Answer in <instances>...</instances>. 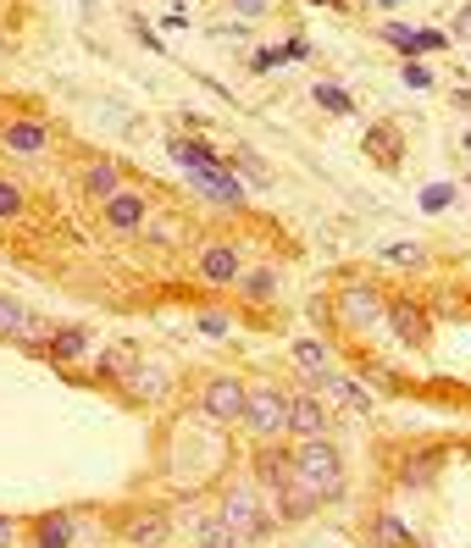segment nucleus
<instances>
[{
  "instance_id": "nucleus-1",
  "label": "nucleus",
  "mask_w": 471,
  "mask_h": 548,
  "mask_svg": "<svg viewBox=\"0 0 471 548\" xmlns=\"http://www.w3.org/2000/svg\"><path fill=\"white\" fill-rule=\"evenodd\" d=\"M294 477H300L322 504H339L344 499V454H339V443L333 438L294 443Z\"/></svg>"
},
{
  "instance_id": "nucleus-2",
  "label": "nucleus",
  "mask_w": 471,
  "mask_h": 548,
  "mask_svg": "<svg viewBox=\"0 0 471 548\" xmlns=\"http://www.w3.org/2000/svg\"><path fill=\"white\" fill-rule=\"evenodd\" d=\"M222 526L233 532V543H266L272 526H278V515L266 510V488H255L250 477L233 482V488L222 493Z\"/></svg>"
},
{
  "instance_id": "nucleus-3",
  "label": "nucleus",
  "mask_w": 471,
  "mask_h": 548,
  "mask_svg": "<svg viewBox=\"0 0 471 548\" xmlns=\"http://www.w3.org/2000/svg\"><path fill=\"white\" fill-rule=\"evenodd\" d=\"M244 427L255 432L261 443L283 438L289 432V394L278 382H250V399H244Z\"/></svg>"
},
{
  "instance_id": "nucleus-4",
  "label": "nucleus",
  "mask_w": 471,
  "mask_h": 548,
  "mask_svg": "<svg viewBox=\"0 0 471 548\" xmlns=\"http://www.w3.org/2000/svg\"><path fill=\"white\" fill-rule=\"evenodd\" d=\"M333 316H339L350 333H372L388 316V299H383V288H372V283H344L339 294H333Z\"/></svg>"
},
{
  "instance_id": "nucleus-5",
  "label": "nucleus",
  "mask_w": 471,
  "mask_h": 548,
  "mask_svg": "<svg viewBox=\"0 0 471 548\" xmlns=\"http://www.w3.org/2000/svg\"><path fill=\"white\" fill-rule=\"evenodd\" d=\"M244 399H250V388H244L239 377H211L206 388H200V399H194V410L206 421L233 427V421H244Z\"/></svg>"
},
{
  "instance_id": "nucleus-6",
  "label": "nucleus",
  "mask_w": 471,
  "mask_h": 548,
  "mask_svg": "<svg viewBox=\"0 0 471 548\" xmlns=\"http://www.w3.org/2000/svg\"><path fill=\"white\" fill-rule=\"evenodd\" d=\"M388 327H394V338L405 349H427V338H433V310L422 305V299H411V294H394L388 299V316H383Z\"/></svg>"
},
{
  "instance_id": "nucleus-7",
  "label": "nucleus",
  "mask_w": 471,
  "mask_h": 548,
  "mask_svg": "<svg viewBox=\"0 0 471 548\" xmlns=\"http://www.w3.org/2000/svg\"><path fill=\"white\" fill-rule=\"evenodd\" d=\"M189 183H194L200 194H206L211 205H222V211H239V205H250V189H244V183L228 172V161H217V167H200V172H189Z\"/></svg>"
},
{
  "instance_id": "nucleus-8",
  "label": "nucleus",
  "mask_w": 471,
  "mask_h": 548,
  "mask_svg": "<svg viewBox=\"0 0 471 548\" xmlns=\"http://www.w3.org/2000/svg\"><path fill=\"white\" fill-rule=\"evenodd\" d=\"M250 482L266 493H278L294 482V449H278V443H261V449L250 454Z\"/></svg>"
},
{
  "instance_id": "nucleus-9",
  "label": "nucleus",
  "mask_w": 471,
  "mask_h": 548,
  "mask_svg": "<svg viewBox=\"0 0 471 548\" xmlns=\"http://www.w3.org/2000/svg\"><path fill=\"white\" fill-rule=\"evenodd\" d=\"M78 515L73 510H39L34 521H28V543L34 548H78Z\"/></svg>"
},
{
  "instance_id": "nucleus-10",
  "label": "nucleus",
  "mask_w": 471,
  "mask_h": 548,
  "mask_svg": "<svg viewBox=\"0 0 471 548\" xmlns=\"http://www.w3.org/2000/svg\"><path fill=\"white\" fill-rule=\"evenodd\" d=\"M289 432H294V443L327 438V432H333V410H327L311 388H305V394H289Z\"/></svg>"
},
{
  "instance_id": "nucleus-11",
  "label": "nucleus",
  "mask_w": 471,
  "mask_h": 548,
  "mask_svg": "<svg viewBox=\"0 0 471 548\" xmlns=\"http://www.w3.org/2000/svg\"><path fill=\"white\" fill-rule=\"evenodd\" d=\"M122 543L128 548H167L172 543V515L167 510H133L122 521Z\"/></svg>"
},
{
  "instance_id": "nucleus-12",
  "label": "nucleus",
  "mask_w": 471,
  "mask_h": 548,
  "mask_svg": "<svg viewBox=\"0 0 471 548\" xmlns=\"http://www.w3.org/2000/svg\"><path fill=\"white\" fill-rule=\"evenodd\" d=\"M361 144H366V161L372 167H383V172L405 167V133H399V122H372Z\"/></svg>"
},
{
  "instance_id": "nucleus-13",
  "label": "nucleus",
  "mask_w": 471,
  "mask_h": 548,
  "mask_svg": "<svg viewBox=\"0 0 471 548\" xmlns=\"http://www.w3.org/2000/svg\"><path fill=\"white\" fill-rule=\"evenodd\" d=\"M289 360H294V371L311 382V394H322L327 377H333V355H327L322 338H294V344H289Z\"/></svg>"
},
{
  "instance_id": "nucleus-14",
  "label": "nucleus",
  "mask_w": 471,
  "mask_h": 548,
  "mask_svg": "<svg viewBox=\"0 0 471 548\" xmlns=\"http://www.w3.org/2000/svg\"><path fill=\"white\" fill-rule=\"evenodd\" d=\"M194 266H200V277H206L211 288H233L244 277V255L233 250V244H206Z\"/></svg>"
},
{
  "instance_id": "nucleus-15",
  "label": "nucleus",
  "mask_w": 471,
  "mask_h": 548,
  "mask_svg": "<svg viewBox=\"0 0 471 548\" xmlns=\"http://www.w3.org/2000/svg\"><path fill=\"white\" fill-rule=\"evenodd\" d=\"M316 510H322V499H316V493L305 488L300 477H294L289 488H278V493H272V515H278L283 526H305Z\"/></svg>"
},
{
  "instance_id": "nucleus-16",
  "label": "nucleus",
  "mask_w": 471,
  "mask_h": 548,
  "mask_svg": "<svg viewBox=\"0 0 471 548\" xmlns=\"http://www.w3.org/2000/svg\"><path fill=\"white\" fill-rule=\"evenodd\" d=\"M438 465H444V449H411L405 460H399V488L427 493L438 482Z\"/></svg>"
},
{
  "instance_id": "nucleus-17",
  "label": "nucleus",
  "mask_w": 471,
  "mask_h": 548,
  "mask_svg": "<svg viewBox=\"0 0 471 548\" xmlns=\"http://www.w3.org/2000/svg\"><path fill=\"white\" fill-rule=\"evenodd\" d=\"M366 543L372 548H427V543H416V532L399 521L394 510H377L372 521H366Z\"/></svg>"
},
{
  "instance_id": "nucleus-18",
  "label": "nucleus",
  "mask_w": 471,
  "mask_h": 548,
  "mask_svg": "<svg viewBox=\"0 0 471 548\" xmlns=\"http://www.w3.org/2000/svg\"><path fill=\"white\" fill-rule=\"evenodd\" d=\"M145 216H150V205H145V194H133V189H122V194L106 200V227L111 233H139Z\"/></svg>"
},
{
  "instance_id": "nucleus-19",
  "label": "nucleus",
  "mask_w": 471,
  "mask_h": 548,
  "mask_svg": "<svg viewBox=\"0 0 471 548\" xmlns=\"http://www.w3.org/2000/svg\"><path fill=\"white\" fill-rule=\"evenodd\" d=\"M0 144H6L12 155H45L50 133H45V122H28V117H17V122H6V128H0Z\"/></svg>"
},
{
  "instance_id": "nucleus-20",
  "label": "nucleus",
  "mask_w": 471,
  "mask_h": 548,
  "mask_svg": "<svg viewBox=\"0 0 471 548\" xmlns=\"http://www.w3.org/2000/svg\"><path fill=\"white\" fill-rule=\"evenodd\" d=\"M89 349V327H73V322H56L50 327V366H73L78 355Z\"/></svg>"
},
{
  "instance_id": "nucleus-21",
  "label": "nucleus",
  "mask_w": 471,
  "mask_h": 548,
  "mask_svg": "<svg viewBox=\"0 0 471 548\" xmlns=\"http://www.w3.org/2000/svg\"><path fill=\"white\" fill-rule=\"evenodd\" d=\"M122 394L139 399V405H150V399L167 394V371H161L156 360H139V366L128 371V382H122Z\"/></svg>"
},
{
  "instance_id": "nucleus-22",
  "label": "nucleus",
  "mask_w": 471,
  "mask_h": 548,
  "mask_svg": "<svg viewBox=\"0 0 471 548\" xmlns=\"http://www.w3.org/2000/svg\"><path fill=\"white\" fill-rule=\"evenodd\" d=\"M222 161H228V172H233V178H239V183H244V189H250V194L272 189V167H266V161H261V155H255V150H228V155H222Z\"/></svg>"
},
{
  "instance_id": "nucleus-23",
  "label": "nucleus",
  "mask_w": 471,
  "mask_h": 548,
  "mask_svg": "<svg viewBox=\"0 0 471 548\" xmlns=\"http://www.w3.org/2000/svg\"><path fill=\"white\" fill-rule=\"evenodd\" d=\"M84 194H89V200H100V205H106L111 194H122V167H117V161H89V167H84Z\"/></svg>"
},
{
  "instance_id": "nucleus-24",
  "label": "nucleus",
  "mask_w": 471,
  "mask_h": 548,
  "mask_svg": "<svg viewBox=\"0 0 471 548\" xmlns=\"http://www.w3.org/2000/svg\"><path fill=\"white\" fill-rule=\"evenodd\" d=\"M167 155L178 161L183 172H200V167H217V161H222L206 139H167Z\"/></svg>"
},
{
  "instance_id": "nucleus-25",
  "label": "nucleus",
  "mask_w": 471,
  "mask_h": 548,
  "mask_svg": "<svg viewBox=\"0 0 471 548\" xmlns=\"http://www.w3.org/2000/svg\"><path fill=\"white\" fill-rule=\"evenodd\" d=\"M233 288L244 294V305H272V294H278V272H272V266H255V272H244Z\"/></svg>"
},
{
  "instance_id": "nucleus-26",
  "label": "nucleus",
  "mask_w": 471,
  "mask_h": 548,
  "mask_svg": "<svg viewBox=\"0 0 471 548\" xmlns=\"http://www.w3.org/2000/svg\"><path fill=\"white\" fill-rule=\"evenodd\" d=\"M311 100L327 111V117H355V95L344 84H333V78H322V84L311 89Z\"/></svg>"
},
{
  "instance_id": "nucleus-27",
  "label": "nucleus",
  "mask_w": 471,
  "mask_h": 548,
  "mask_svg": "<svg viewBox=\"0 0 471 548\" xmlns=\"http://www.w3.org/2000/svg\"><path fill=\"white\" fill-rule=\"evenodd\" d=\"M133 366H139V349H133V344H111L106 360H100V382H128Z\"/></svg>"
},
{
  "instance_id": "nucleus-28",
  "label": "nucleus",
  "mask_w": 471,
  "mask_h": 548,
  "mask_svg": "<svg viewBox=\"0 0 471 548\" xmlns=\"http://www.w3.org/2000/svg\"><path fill=\"white\" fill-rule=\"evenodd\" d=\"M322 394H333V399H339L344 410H355V416H366V410H372V399H366V388H355L350 377H339V371L327 377V388H322Z\"/></svg>"
},
{
  "instance_id": "nucleus-29",
  "label": "nucleus",
  "mask_w": 471,
  "mask_h": 548,
  "mask_svg": "<svg viewBox=\"0 0 471 548\" xmlns=\"http://www.w3.org/2000/svg\"><path fill=\"white\" fill-rule=\"evenodd\" d=\"M133 239H145V244H172V239H178V216L150 211L145 222H139V233H133Z\"/></svg>"
},
{
  "instance_id": "nucleus-30",
  "label": "nucleus",
  "mask_w": 471,
  "mask_h": 548,
  "mask_svg": "<svg viewBox=\"0 0 471 548\" xmlns=\"http://www.w3.org/2000/svg\"><path fill=\"white\" fill-rule=\"evenodd\" d=\"M377 261H383V266H427V261H433V250H427V244H383Z\"/></svg>"
},
{
  "instance_id": "nucleus-31",
  "label": "nucleus",
  "mask_w": 471,
  "mask_h": 548,
  "mask_svg": "<svg viewBox=\"0 0 471 548\" xmlns=\"http://www.w3.org/2000/svg\"><path fill=\"white\" fill-rule=\"evenodd\" d=\"M383 39H388V45H394L405 61L422 56V45H416V28H405V23H383Z\"/></svg>"
},
{
  "instance_id": "nucleus-32",
  "label": "nucleus",
  "mask_w": 471,
  "mask_h": 548,
  "mask_svg": "<svg viewBox=\"0 0 471 548\" xmlns=\"http://www.w3.org/2000/svg\"><path fill=\"white\" fill-rule=\"evenodd\" d=\"M28 211V194L17 189L12 178H0V222H12V216H23Z\"/></svg>"
},
{
  "instance_id": "nucleus-33",
  "label": "nucleus",
  "mask_w": 471,
  "mask_h": 548,
  "mask_svg": "<svg viewBox=\"0 0 471 548\" xmlns=\"http://www.w3.org/2000/svg\"><path fill=\"white\" fill-rule=\"evenodd\" d=\"M194 543H200V548H233V532L222 526V515H217V521H200V526H194Z\"/></svg>"
},
{
  "instance_id": "nucleus-34",
  "label": "nucleus",
  "mask_w": 471,
  "mask_h": 548,
  "mask_svg": "<svg viewBox=\"0 0 471 548\" xmlns=\"http://www.w3.org/2000/svg\"><path fill=\"white\" fill-rule=\"evenodd\" d=\"M455 205V183H433V189H422V211L433 216V211H449Z\"/></svg>"
},
{
  "instance_id": "nucleus-35",
  "label": "nucleus",
  "mask_w": 471,
  "mask_h": 548,
  "mask_svg": "<svg viewBox=\"0 0 471 548\" xmlns=\"http://www.w3.org/2000/svg\"><path fill=\"white\" fill-rule=\"evenodd\" d=\"M399 84L405 89H433L438 78H433V67H422V61H405V67H399Z\"/></svg>"
},
{
  "instance_id": "nucleus-36",
  "label": "nucleus",
  "mask_w": 471,
  "mask_h": 548,
  "mask_svg": "<svg viewBox=\"0 0 471 548\" xmlns=\"http://www.w3.org/2000/svg\"><path fill=\"white\" fill-rule=\"evenodd\" d=\"M244 61H250V72H272V67H283L289 56H283V45H261V50H250Z\"/></svg>"
},
{
  "instance_id": "nucleus-37",
  "label": "nucleus",
  "mask_w": 471,
  "mask_h": 548,
  "mask_svg": "<svg viewBox=\"0 0 471 548\" xmlns=\"http://www.w3.org/2000/svg\"><path fill=\"white\" fill-rule=\"evenodd\" d=\"M361 377L372 382V388H383V394H399V377H394V371H383L377 360H366V366H361Z\"/></svg>"
},
{
  "instance_id": "nucleus-38",
  "label": "nucleus",
  "mask_w": 471,
  "mask_h": 548,
  "mask_svg": "<svg viewBox=\"0 0 471 548\" xmlns=\"http://www.w3.org/2000/svg\"><path fill=\"white\" fill-rule=\"evenodd\" d=\"M228 12H233V17H244V23H255V17L272 12V0H228Z\"/></svg>"
},
{
  "instance_id": "nucleus-39",
  "label": "nucleus",
  "mask_w": 471,
  "mask_h": 548,
  "mask_svg": "<svg viewBox=\"0 0 471 548\" xmlns=\"http://www.w3.org/2000/svg\"><path fill=\"white\" fill-rule=\"evenodd\" d=\"M200 333H206V338H222V333H228V310H217V305L200 310Z\"/></svg>"
},
{
  "instance_id": "nucleus-40",
  "label": "nucleus",
  "mask_w": 471,
  "mask_h": 548,
  "mask_svg": "<svg viewBox=\"0 0 471 548\" xmlns=\"http://www.w3.org/2000/svg\"><path fill=\"white\" fill-rule=\"evenodd\" d=\"M416 45H422V56L427 50H449V34H438V28H416Z\"/></svg>"
},
{
  "instance_id": "nucleus-41",
  "label": "nucleus",
  "mask_w": 471,
  "mask_h": 548,
  "mask_svg": "<svg viewBox=\"0 0 471 548\" xmlns=\"http://www.w3.org/2000/svg\"><path fill=\"white\" fill-rule=\"evenodd\" d=\"M283 56H289V61H311V39H300V34L283 39Z\"/></svg>"
},
{
  "instance_id": "nucleus-42",
  "label": "nucleus",
  "mask_w": 471,
  "mask_h": 548,
  "mask_svg": "<svg viewBox=\"0 0 471 548\" xmlns=\"http://www.w3.org/2000/svg\"><path fill=\"white\" fill-rule=\"evenodd\" d=\"M455 39H466V45H471V0L455 12Z\"/></svg>"
},
{
  "instance_id": "nucleus-43",
  "label": "nucleus",
  "mask_w": 471,
  "mask_h": 548,
  "mask_svg": "<svg viewBox=\"0 0 471 548\" xmlns=\"http://www.w3.org/2000/svg\"><path fill=\"white\" fill-rule=\"evenodd\" d=\"M17 543V521H6V515H0V548H12Z\"/></svg>"
},
{
  "instance_id": "nucleus-44",
  "label": "nucleus",
  "mask_w": 471,
  "mask_h": 548,
  "mask_svg": "<svg viewBox=\"0 0 471 548\" xmlns=\"http://www.w3.org/2000/svg\"><path fill=\"white\" fill-rule=\"evenodd\" d=\"M449 106H455V111H466V117H471V89H455V95H449Z\"/></svg>"
},
{
  "instance_id": "nucleus-45",
  "label": "nucleus",
  "mask_w": 471,
  "mask_h": 548,
  "mask_svg": "<svg viewBox=\"0 0 471 548\" xmlns=\"http://www.w3.org/2000/svg\"><path fill=\"white\" fill-rule=\"evenodd\" d=\"M377 6H388V12H399V6H405V0H377Z\"/></svg>"
},
{
  "instance_id": "nucleus-46",
  "label": "nucleus",
  "mask_w": 471,
  "mask_h": 548,
  "mask_svg": "<svg viewBox=\"0 0 471 548\" xmlns=\"http://www.w3.org/2000/svg\"><path fill=\"white\" fill-rule=\"evenodd\" d=\"M460 150H466V155H471V128H466V139H460Z\"/></svg>"
},
{
  "instance_id": "nucleus-47",
  "label": "nucleus",
  "mask_w": 471,
  "mask_h": 548,
  "mask_svg": "<svg viewBox=\"0 0 471 548\" xmlns=\"http://www.w3.org/2000/svg\"><path fill=\"white\" fill-rule=\"evenodd\" d=\"M322 6H333V0H322Z\"/></svg>"
},
{
  "instance_id": "nucleus-48",
  "label": "nucleus",
  "mask_w": 471,
  "mask_h": 548,
  "mask_svg": "<svg viewBox=\"0 0 471 548\" xmlns=\"http://www.w3.org/2000/svg\"><path fill=\"white\" fill-rule=\"evenodd\" d=\"M0 50H6V39H0Z\"/></svg>"
},
{
  "instance_id": "nucleus-49",
  "label": "nucleus",
  "mask_w": 471,
  "mask_h": 548,
  "mask_svg": "<svg viewBox=\"0 0 471 548\" xmlns=\"http://www.w3.org/2000/svg\"><path fill=\"white\" fill-rule=\"evenodd\" d=\"M466 189H471V178H466Z\"/></svg>"
}]
</instances>
